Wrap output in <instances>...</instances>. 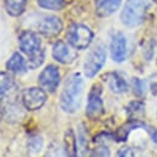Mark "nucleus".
I'll return each mask as SVG.
<instances>
[{"label": "nucleus", "mask_w": 157, "mask_h": 157, "mask_svg": "<svg viewBox=\"0 0 157 157\" xmlns=\"http://www.w3.org/2000/svg\"><path fill=\"white\" fill-rule=\"evenodd\" d=\"M43 61H44V50L40 49L37 53L28 55V59L26 60V66H27V69L33 70V69H37L38 66H40Z\"/></svg>", "instance_id": "17"}, {"label": "nucleus", "mask_w": 157, "mask_h": 157, "mask_svg": "<svg viewBox=\"0 0 157 157\" xmlns=\"http://www.w3.org/2000/svg\"><path fill=\"white\" fill-rule=\"evenodd\" d=\"M107 59V49L103 44L96 45L86 56V61L83 64V71L87 77H93L102 69Z\"/></svg>", "instance_id": "4"}, {"label": "nucleus", "mask_w": 157, "mask_h": 157, "mask_svg": "<svg viewBox=\"0 0 157 157\" xmlns=\"http://www.w3.org/2000/svg\"><path fill=\"white\" fill-rule=\"evenodd\" d=\"M26 4L27 0H5V9L9 15L16 17L25 11Z\"/></svg>", "instance_id": "16"}, {"label": "nucleus", "mask_w": 157, "mask_h": 157, "mask_svg": "<svg viewBox=\"0 0 157 157\" xmlns=\"http://www.w3.org/2000/svg\"><path fill=\"white\" fill-rule=\"evenodd\" d=\"M155 141H157V134H156V136H155V139H153Z\"/></svg>", "instance_id": "24"}, {"label": "nucleus", "mask_w": 157, "mask_h": 157, "mask_svg": "<svg viewBox=\"0 0 157 157\" xmlns=\"http://www.w3.org/2000/svg\"><path fill=\"white\" fill-rule=\"evenodd\" d=\"M42 145H43V142H42V139L40 137H33L28 142V148H29V151L39 152L40 148H42Z\"/></svg>", "instance_id": "21"}, {"label": "nucleus", "mask_w": 157, "mask_h": 157, "mask_svg": "<svg viewBox=\"0 0 157 157\" xmlns=\"http://www.w3.org/2000/svg\"><path fill=\"white\" fill-rule=\"evenodd\" d=\"M66 37H67L69 44L72 48L82 50V49H86L91 44L93 39V32L91 31L90 27L85 25L75 23L69 28Z\"/></svg>", "instance_id": "3"}, {"label": "nucleus", "mask_w": 157, "mask_h": 157, "mask_svg": "<svg viewBox=\"0 0 157 157\" xmlns=\"http://www.w3.org/2000/svg\"><path fill=\"white\" fill-rule=\"evenodd\" d=\"M38 5L45 10H61L65 6V0H37Z\"/></svg>", "instance_id": "19"}, {"label": "nucleus", "mask_w": 157, "mask_h": 157, "mask_svg": "<svg viewBox=\"0 0 157 157\" xmlns=\"http://www.w3.org/2000/svg\"><path fill=\"white\" fill-rule=\"evenodd\" d=\"M52 55L53 58L61 63V64H70L76 59V52L71 48V45L66 44L63 40H58L54 45H53V50H52Z\"/></svg>", "instance_id": "10"}, {"label": "nucleus", "mask_w": 157, "mask_h": 157, "mask_svg": "<svg viewBox=\"0 0 157 157\" xmlns=\"http://www.w3.org/2000/svg\"><path fill=\"white\" fill-rule=\"evenodd\" d=\"M13 86V76L10 72H0V96L6 93Z\"/></svg>", "instance_id": "18"}, {"label": "nucleus", "mask_w": 157, "mask_h": 157, "mask_svg": "<svg viewBox=\"0 0 157 157\" xmlns=\"http://www.w3.org/2000/svg\"><path fill=\"white\" fill-rule=\"evenodd\" d=\"M112 59L117 63H121L126 58V38L123 33H115L110 42Z\"/></svg>", "instance_id": "11"}, {"label": "nucleus", "mask_w": 157, "mask_h": 157, "mask_svg": "<svg viewBox=\"0 0 157 157\" xmlns=\"http://www.w3.org/2000/svg\"><path fill=\"white\" fill-rule=\"evenodd\" d=\"M47 101V93L43 88L29 87L22 92V104L28 110H37L43 107Z\"/></svg>", "instance_id": "6"}, {"label": "nucleus", "mask_w": 157, "mask_h": 157, "mask_svg": "<svg viewBox=\"0 0 157 157\" xmlns=\"http://www.w3.org/2000/svg\"><path fill=\"white\" fill-rule=\"evenodd\" d=\"M6 67H7V70H10L12 72H22L27 69L26 60L23 59V56L20 53H13L6 61Z\"/></svg>", "instance_id": "14"}, {"label": "nucleus", "mask_w": 157, "mask_h": 157, "mask_svg": "<svg viewBox=\"0 0 157 157\" xmlns=\"http://www.w3.org/2000/svg\"><path fill=\"white\" fill-rule=\"evenodd\" d=\"M90 157H109V150L104 146L97 147L91 152Z\"/></svg>", "instance_id": "22"}, {"label": "nucleus", "mask_w": 157, "mask_h": 157, "mask_svg": "<svg viewBox=\"0 0 157 157\" xmlns=\"http://www.w3.org/2000/svg\"><path fill=\"white\" fill-rule=\"evenodd\" d=\"M101 93H102V90L99 85H94L88 93L86 114L91 119H96L103 113V102H102Z\"/></svg>", "instance_id": "8"}, {"label": "nucleus", "mask_w": 157, "mask_h": 157, "mask_svg": "<svg viewBox=\"0 0 157 157\" xmlns=\"http://www.w3.org/2000/svg\"><path fill=\"white\" fill-rule=\"evenodd\" d=\"M117 157H135V156H134V151H132L131 148H129V147H123V148L119 150Z\"/></svg>", "instance_id": "23"}, {"label": "nucleus", "mask_w": 157, "mask_h": 157, "mask_svg": "<svg viewBox=\"0 0 157 157\" xmlns=\"http://www.w3.org/2000/svg\"><path fill=\"white\" fill-rule=\"evenodd\" d=\"M18 45L25 54L32 55L40 50V38L34 31H23L18 36Z\"/></svg>", "instance_id": "9"}, {"label": "nucleus", "mask_w": 157, "mask_h": 157, "mask_svg": "<svg viewBox=\"0 0 157 157\" xmlns=\"http://www.w3.org/2000/svg\"><path fill=\"white\" fill-rule=\"evenodd\" d=\"M34 28L47 37H54L63 29V22L58 16L54 15H38Z\"/></svg>", "instance_id": "5"}, {"label": "nucleus", "mask_w": 157, "mask_h": 157, "mask_svg": "<svg viewBox=\"0 0 157 157\" xmlns=\"http://www.w3.org/2000/svg\"><path fill=\"white\" fill-rule=\"evenodd\" d=\"M64 146H65V153L66 157H76L77 156V145H76V139L71 129H69L65 132L64 137Z\"/></svg>", "instance_id": "15"}, {"label": "nucleus", "mask_w": 157, "mask_h": 157, "mask_svg": "<svg viewBox=\"0 0 157 157\" xmlns=\"http://www.w3.org/2000/svg\"><path fill=\"white\" fill-rule=\"evenodd\" d=\"M108 86L114 93H123L128 88L125 80L118 72H110L108 75Z\"/></svg>", "instance_id": "13"}, {"label": "nucleus", "mask_w": 157, "mask_h": 157, "mask_svg": "<svg viewBox=\"0 0 157 157\" xmlns=\"http://www.w3.org/2000/svg\"><path fill=\"white\" fill-rule=\"evenodd\" d=\"M139 125H141V124L137 123V121H130V123L125 124L124 126H121V128L118 130V132H117V140H119V141L125 140L126 136H128V134H129V131H130L132 128L139 126Z\"/></svg>", "instance_id": "20"}, {"label": "nucleus", "mask_w": 157, "mask_h": 157, "mask_svg": "<svg viewBox=\"0 0 157 157\" xmlns=\"http://www.w3.org/2000/svg\"><path fill=\"white\" fill-rule=\"evenodd\" d=\"M151 4V0H126L124 9L120 13L123 25L128 27L139 26L146 15V11Z\"/></svg>", "instance_id": "2"}, {"label": "nucleus", "mask_w": 157, "mask_h": 157, "mask_svg": "<svg viewBox=\"0 0 157 157\" xmlns=\"http://www.w3.org/2000/svg\"><path fill=\"white\" fill-rule=\"evenodd\" d=\"M38 82L44 91L54 92L60 82V72L55 65H48L40 72L38 77Z\"/></svg>", "instance_id": "7"}, {"label": "nucleus", "mask_w": 157, "mask_h": 157, "mask_svg": "<svg viewBox=\"0 0 157 157\" xmlns=\"http://www.w3.org/2000/svg\"><path fill=\"white\" fill-rule=\"evenodd\" d=\"M121 4V0H96V11L99 16L114 13Z\"/></svg>", "instance_id": "12"}, {"label": "nucleus", "mask_w": 157, "mask_h": 157, "mask_svg": "<svg viewBox=\"0 0 157 157\" xmlns=\"http://www.w3.org/2000/svg\"><path fill=\"white\" fill-rule=\"evenodd\" d=\"M83 93V80L80 74L70 75L60 94V107L66 113H74L80 108Z\"/></svg>", "instance_id": "1"}]
</instances>
